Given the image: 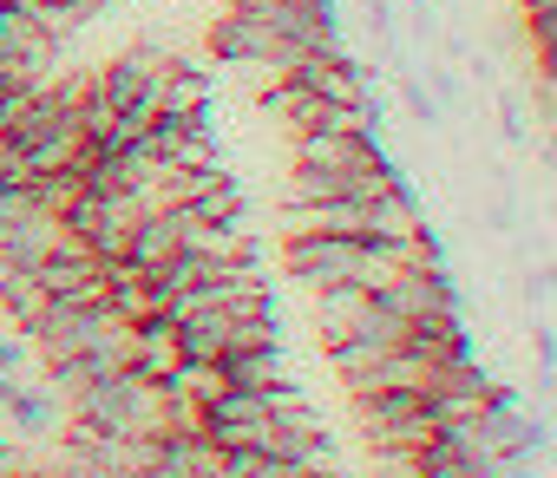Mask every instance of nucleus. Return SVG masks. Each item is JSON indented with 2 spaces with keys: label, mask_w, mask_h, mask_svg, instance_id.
Masks as SVG:
<instances>
[{
  "label": "nucleus",
  "mask_w": 557,
  "mask_h": 478,
  "mask_svg": "<svg viewBox=\"0 0 557 478\" xmlns=\"http://www.w3.org/2000/svg\"><path fill=\"white\" fill-rule=\"evenodd\" d=\"M138 197H119V190H79L66 203V236L73 243H86L99 263H125V243H132V223H138Z\"/></svg>",
  "instance_id": "f03ea898"
},
{
  "label": "nucleus",
  "mask_w": 557,
  "mask_h": 478,
  "mask_svg": "<svg viewBox=\"0 0 557 478\" xmlns=\"http://www.w3.org/2000/svg\"><path fill=\"white\" fill-rule=\"evenodd\" d=\"M374 302L387 315H400L407 328H420V322H459V295H453L446 269H400Z\"/></svg>",
  "instance_id": "20e7f679"
},
{
  "label": "nucleus",
  "mask_w": 557,
  "mask_h": 478,
  "mask_svg": "<svg viewBox=\"0 0 557 478\" xmlns=\"http://www.w3.org/2000/svg\"><path fill=\"white\" fill-rule=\"evenodd\" d=\"M296 164H315V171H394V158L374 144V131H309V138H296Z\"/></svg>",
  "instance_id": "423d86ee"
},
{
  "label": "nucleus",
  "mask_w": 557,
  "mask_h": 478,
  "mask_svg": "<svg viewBox=\"0 0 557 478\" xmlns=\"http://www.w3.org/2000/svg\"><path fill=\"white\" fill-rule=\"evenodd\" d=\"M210 53L223 60V66H283V73H296V60L309 53V47H296L289 34H275L262 14H249V8H230V14H216L210 21Z\"/></svg>",
  "instance_id": "7ed1b4c3"
},
{
  "label": "nucleus",
  "mask_w": 557,
  "mask_h": 478,
  "mask_svg": "<svg viewBox=\"0 0 557 478\" xmlns=\"http://www.w3.org/2000/svg\"><path fill=\"white\" fill-rule=\"evenodd\" d=\"M21 361H27V348L14 335H0V374H21Z\"/></svg>",
  "instance_id": "4468645a"
},
{
  "label": "nucleus",
  "mask_w": 557,
  "mask_h": 478,
  "mask_svg": "<svg viewBox=\"0 0 557 478\" xmlns=\"http://www.w3.org/2000/svg\"><path fill=\"white\" fill-rule=\"evenodd\" d=\"M407 112H413L420 125H440V99H433L420 79H407Z\"/></svg>",
  "instance_id": "f8f14e48"
},
{
  "label": "nucleus",
  "mask_w": 557,
  "mask_h": 478,
  "mask_svg": "<svg viewBox=\"0 0 557 478\" xmlns=\"http://www.w3.org/2000/svg\"><path fill=\"white\" fill-rule=\"evenodd\" d=\"M524 14H557V0H524Z\"/></svg>",
  "instance_id": "dca6fc26"
},
{
  "label": "nucleus",
  "mask_w": 557,
  "mask_h": 478,
  "mask_svg": "<svg viewBox=\"0 0 557 478\" xmlns=\"http://www.w3.org/2000/svg\"><path fill=\"white\" fill-rule=\"evenodd\" d=\"M27 8H53V0H27Z\"/></svg>",
  "instance_id": "a211bd4d"
},
{
  "label": "nucleus",
  "mask_w": 557,
  "mask_h": 478,
  "mask_svg": "<svg viewBox=\"0 0 557 478\" xmlns=\"http://www.w3.org/2000/svg\"><path fill=\"white\" fill-rule=\"evenodd\" d=\"M361 309H368V289H355V282L315 289V335H322V348H342L361 328Z\"/></svg>",
  "instance_id": "9d476101"
},
{
  "label": "nucleus",
  "mask_w": 557,
  "mask_h": 478,
  "mask_svg": "<svg viewBox=\"0 0 557 478\" xmlns=\"http://www.w3.org/2000/svg\"><path fill=\"white\" fill-rule=\"evenodd\" d=\"M171 60H177V53H164V47L138 40V47H125L119 60H106V66L92 73V92H99V99H106L112 112H125L132 99H145V92H151V79H158V73L171 66Z\"/></svg>",
  "instance_id": "39448f33"
},
{
  "label": "nucleus",
  "mask_w": 557,
  "mask_h": 478,
  "mask_svg": "<svg viewBox=\"0 0 557 478\" xmlns=\"http://www.w3.org/2000/svg\"><path fill=\"white\" fill-rule=\"evenodd\" d=\"M60 79V40L21 0H0V86H53Z\"/></svg>",
  "instance_id": "f257e3e1"
},
{
  "label": "nucleus",
  "mask_w": 557,
  "mask_h": 478,
  "mask_svg": "<svg viewBox=\"0 0 557 478\" xmlns=\"http://www.w3.org/2000/svg\"><path fill=\"white\" fill-rule=\"evenodd\" d=\"M138 478H223V445L210 432H164Z\"/></svg>",
  "instance_id": "0eeeda50"
},
{
  "label": "nucleus",
  "mask_w": 557,
  "mask_h": 478,
  "mask_svg": "<svg viewBox=\"0 0 557 478\" xmlns=\"http://www.w3.org/2000/svg\"><path fill=\"white\" fill-rule=\"evenodd\" d=\"M53 478H119V471H106V465H92V458H79V452H60Z\"/></svg>",
  "instance_id": "ddd939ff"
},
{
  "label": "nucleus",
  "mask_w": 557,
  "mask_h": 478,
  "mask_svg": "<svg viewBox=\"0 0 557 478\" xmlns=\"http://www.w3.org/2000/svg\"><path fill=\"white\" fill-rule=\"evenodd\" d=\"M14 478H53V471H27V465H21V471H14Z\"/></svg>",
  "instance_id": "f3484780"
},
{
  "label": "nucleus",
  "mask_w": 557,
  "mask_h": 478,
  "mask_svg": "<svg viewBox=\"0 0 557 478\" xmlns=\"http://www.w3.org/2000/svg\"><path fill=\"white\" fill-rule=\"evenodd\" d=\"M184 361V348H177V322H164V315H138L132 322V374H145V380H164L171 367Z\"/></svg>",
  "instance_id": "6e6552de"
},
{
  "label": "nucleus",
  "mask_w": 557,
  "mask_h": 478,
  "mask_svg": "<svg viewBox=\"0 0 557 478\" xmlns=\"http://www.w3.org/2000/svg\"><path fill=\"white\" fill-rule=\"evenodd\" d=\"M433 99H440V105H459V79H453V73H433Z\"/></svg>",
  "instance_id": "2eb2a0df"
},
{
  "label": "nucleus",
  "mask_w": 557,
  "mask_h": 478,
  "mask_svg": "<svg viewBox=\"0 0 557 478\" xmlns=\"http://www.w3.org/2000/svg\"><path fill=\"white\" fill-rule=\"evenodd\" d=\"M216 367H223L230 387H275V380H283V348H275V341H256V348L223 354Z\"/></svg>",
  "instance_id": "9b49d317"
},
{
  "label": "nucleus",
  "mask_w": 557,
  "mask_h": 478,
  "mask_svg": "<svg viewBox=\"0 0 557 478\" xmlns=\"http://www.w3.org/2000/svg\"><path fill=\"white\" fill-rule=\"evenodd\" d=\"M0 309H8L14 328H34V322L47 315V289H40V269H34V263L0 256Z\"/></svg>",
  "instance_id": "1a4fd4ad"
}]
</instances>
